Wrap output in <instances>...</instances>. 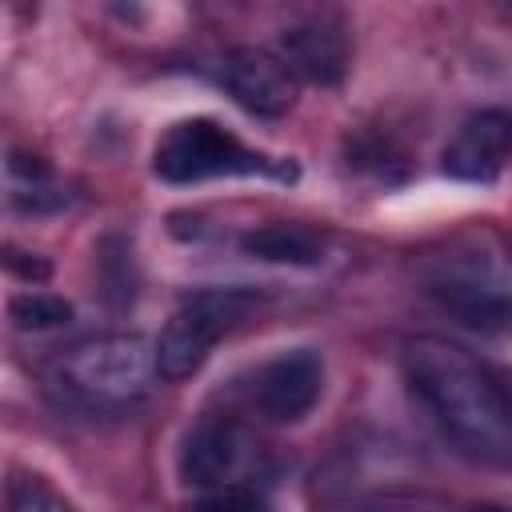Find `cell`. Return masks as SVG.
Returning a JSON list of instances; mask_svg holds the SVG:
<instances>
[{
	"label": "cell",
	"mask_w": 512,
	"mask_h": 512,
	"mask_svg": "<svg viewBox=\"0 0 512 512\" xmlns=\"http://www.w3.org/2000/svg\"><path fill=\"white\" fill-rule=\"evenodd\" d=\"M220 84L240 108L256 116H284L296 100V76L280 56L264 48H232L220 60Z\"/></svg>",
	"instance_id": "obj_7"
},
{
	"label": "cell",
	"mask_w": 512,
	"mask_h": 512,
	"mask_svg": "<svg viewBox=\"0 0 512 512\" xmlns=\"http://www.w3.org/2000/svg\"><path fill=\"white\" fill-rule=\"evenodd\" d=\"M4 512H76L64 492H56L44 476H16L4 496Z\"/></svg>",
	"instance_id": "obj_13"
},
{
	"label": "cell",
	"mask_w": 512,
	"mask_h": 512,
	"mask_svg": "<svg viewBox=\"0 0 512 512\" xmlns=\"http://www.w3.org/2000/svg\"><path fill=\"white\" fill-rule=\"evenodd\" d=\"M404 372L444 436H452L476 460L508 464L512 404L504 380L484 360L452 340L416 336L404 344Z\"/></svg>",
	"instance_id": "obj_1"
},
{
	"label": "cell",
	"mask_w": 512,
	"mask_h": 512,
	"mask_svg": "<svg viewBox=\"0 0 512 512\" xmlns=\"http://www.w3.org/2000/svg\"><path fill=\"white\" fill-rule=\"evenodd\" d=\"M508 144H512V120L508 112H476L460 124V132L448 140L444 148V172L456 180H472V184H488L500 176L504 160H508Z\"/></svg>",
	"instance_id": "obj_8"
},
{
	"label": "cell",
	"mask_w": 512,
	"mask_h": 512,
	"mask_svg": "<svg viewBox=\"0 0 512 512\" xmlns=\"http://www.w3.org/2000/svg\"><path fill=\"white\" fill-rule=\"evenodd\" d=\"M0 264H4L12 276H20V280H48V276H52V264H48L44 256L24 252V248H12V244L0 248Z\"/></svg>",
	"instance_id": "obj_15"
},
{
	"label": "cell",
	"mask_w": 512,
	"mask_h": 512,
	"mask_svg": "<svg viewBox=\"0 0 512 512\" xmlns=\"http://www.w3.org/2000/svg\"><path fill=\"white\" fill-rule=\"evenodd\" d=\"M8 168H12L20 180H28L32 188H40V184H48V180H52V168H48V160H40V156H28V152H12Z\"/></svg>",
	"instance_id": "obj_16"
},
{
	"label": "cell",
	"mask_w": 512,
	"mask_h": 512,
	"mask_svg": "<svg viewBox=\"0 0 512 512\" xmlns=\"http://www.w3.org/2000/svg\"><path fill=\"white\" fill-rule=\"evenodd\" d=\"M244 256L268 260V264H320L324 260V236L304 224H264L240 236Z\"/></svg>",
	"instance_id": "obj_11"
},
{
	"label": "cell",
	"mask_w": 512,
	"mask_h": 512,
	"mask_svg": "<svg viewBox=\"0 0 512 512\" xmlns=\"http://www.w3.org/2000/svg\"><path fill=\"white\" fill-rule=\"evenodd\" d=\"M320 392H324V360H320V352L316 348H292V352H280L276 360H268L260 368L252 400L268 420L292 424V420L312 412Z\"/></svg>",
	"instance_id": "obj_5"
},
{
	"label": "cell",
	"mask_w": 512,
	"mask_h": 512,
	"mask_svg": "<svg viewBox=\"0 0 512 512\" xmlns=\"http://www.w3.org/2000/svg\"><path fill=\"white\" fill-rule=\"evenodd\" d=\"M280 48H284V64L292 76H304L312 84H340L344 72H348V36L336 20H300L292 28H284L280 36Z\"/></svg>",
	"instance_id": "obj_9"
},
{
	"label": "cell",
	"mask_w": 512,
	"mask_h": 512,
	"mask_svg": "<svg viewBox=\"0 0 512 512\" xmlns=\"http://www.w3.org/2000/svg\"><path fill=\"white\" fill-rule=\"evenodd\" d=\"M192 512H268V504L252 488H220V492L204 496Z\"/></svg>",
	"instance_id": "obj_14"
},
{
	"label": "cell",
	"mask_w": 512,
	"mask_h": 512,
	"mask_svg": "<svg viewBox=\"0 0 512 512\" xmlns=\"http://www.w3.org/2000/svg\"><path fill=\"white\" fill-rule=\"evenodd\" d=\"M60 392L96 412H120L140 404L156 384L152 344L140 332H100L84 336L56 360Z\"/></svg>",
	"instance_id": "obj_2"
},
{
	"label": "cell",
	"mask_w": 512,
	"mask_h": 512,
	"mask_svg": "<svg viewBox=\"0 0 512 512\" xmlns=\"http://www.w3.org/2000/svg\"><path fill=\"white\" fill-rule=\"evenodd\" d=\"M432 296L440 300L444 312H452L468 328L500 332L508 324V288L504 276L484 280L476 268H452L432 280Z\"/></svg>",
	"instance_id": "obj_10"
},
{
	"label": "cell",
	"mask_w": 512,
	"mask_h": 512,
	"mask_svg": "<svg viewBox=\"0 0 512 512\" xmlns=\"http://www.w3.org/2000/svg\"><path fill=\"white\" fill-rule=\"evenodd\" d=\"M252 456H256L252 436L236 420L212 416V420H200L184 436V448H180V480L192 484V488H216V484L236 480L248 468Z\"/></svg>",
	"instance_id": "obj_6"
},
{
	"label": "cell",
	"mask_w": 512,
	"mask_h": 512,
	"mask_svg": "<svg viewBox=\"0 0 512 512\" xmlns=\"http://www.w3.org/2000/svg\"><path fill=\"white\" fill-rule=\"evenodd\" d=\"M248 308H252V296L244 288H204V292L188 296L152 344L156 376L176 384V380H188L192 372H200L212 344L224 332H232Z\"/></svg>",
	"instance_id": "obj_4"
},
{
	"label": "cell",
	"mask_w": 512,
	"mask_h": 512,
	"mask_svg": "<svg viewBox=\"0 0 512 512\" xmlns=\"http://www.w3.org/2000/svg\"><path fill=\"white\" fill-rule=\"evenodd\" d=\"M8 316L24 332H48V328H60L72 320V304L52 292H20L8 300Z\"/></svg>",
	"instance_id": "obj_12"
},
{
	"label": "cell",
	"mask_w": 512,
	"mask_h": 512,
	"mask_svg": "<svg viewBox=\"0 0 512 512\" xmlns=\"http://www.w3.org/2000/svg\"><path fill=\"white\" fill-rule=\"evenodd\" d=\"M152 168L168 184H196L208 176H272V180H296L292 160L264 156L248 144H240L232 132H224L216 120H180L172 124L152 156Z\"/></svg>",
	"instance_id": "obj_3"
},
{
	"label": "cell",
	"mask_w": 512,
	"mask_h": 512,
	"mask_svg": "<svg viewBox=\"0 0 512 512\" xmlns=\"http://www.w3.org/2000/svg\"><path fill=\"white\" fill-rule=\"evenodd\" d=\"M476 512H504V508H476Z\"/></svg>",
	"instance_id": "obj_17"
}]
</instances>
